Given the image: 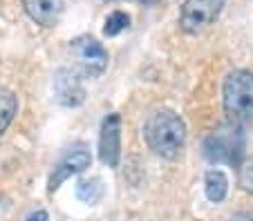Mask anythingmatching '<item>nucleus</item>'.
<instances>
[{
    "instance_id": "obj_1",
    "label": "nucleus",
    "mask_w": 253,
    "mask_h": 221,
    "mask_svg": "<svg viewBox=\"0 0 253 221\" xmlns=\"http://www.w3.org/2000/svg\"><path fill=\"white\" fill-rule=\"evenodd\" d=\"M143 139L155 154L175 161L186 143V123L172 110H155L143 123Z\"/></svg>"
},
{
    "instance_id": "obj_2",
    "label": "nucleus",
    "mask_w": 253,
    "mask_h": 221,
    "mask_svg": "<svg viewBox=\"0 0 253 221\" xmlns=\"http://www.w3.org/2000/svg\"><path fill=\"white\" fill-rule=\"evenodd\" d=\"M222 103L231 123L244 125L253 121V72L233 69L222 85Z\"/></svg>"
},
{
    "instance_id": "obj_3",
    "label": "nucleus",
    "mask_w": 253,
    "mask_h": 221,
    "mask_svg": "<svg viewBox=\"0 0 253 221\" xmlns=\"http://www.w3.org/2000/svg\"><path fill=\"white\" fill-rule=\"evenodd\" d=\"M244 154V134L240 125L231 123L211 132L204 141V157L211 163H240Z\"/></svg>"
},
{
    "instance_id": "obj_4",
    "label": "nucleus",
    "mask_w": 253,
    "mask_h": 221,
    "mask_svg": "<svg viewBox=\"0 0 253 221\" xmlns=\"http://www.w3.org/2000/svg\"><path fill=\"white\" fill-rule=\"evenodd\" d=\"M70 52L77 61V74L85 78H99L108 69V52L92 36H79L70 43Z\"/></svg>"
},
{
    "instance_id": "obj_5",
    "label": "nucleus",
    "mask_w": 253,
    "mask_h": 221,
    "mask_svg": "<svg viewBox=\"0 0 253 221\" xmlns=\"http://www.w3.org/2000/svg\"><path fill=\"white\" fill-rule=\"evenodd\" d=\"M224 0H184L179 7V27L186 34H200L220 18Z\"/></svg>"
},
{
    "instance_id": "obj_6",
    "label": "nucleus",
    "mask_w": 253,
    "mask_h": 221,
    "mask_svg": "<svg viewBox=\"0 0 253 221\" xmlns=\"http://www.w3.org/2000/svg\"><path fill=\"white\" fill-rule=\"evenodd\" d=\"M99 159L108 168H117L121 159V116L108 114L101 123L99 134Z\"/></svg>"
},
{
    "instance_id": "obj_7",
    "label": "nucleus",
    "mask_w": 253,
    "mask_h": 221,
    "mask_svg": "<svg viewBox=\"0 0 253 221\" xmlns=\"http://www.w3.org/2000/svg\"><path fill=\"white\" fill-rule=\"evenodd\" d=\"M54 96L63 107H79L85 101V90L74 69H58L54 74Z\"/></svg>"
},
{
    "instance_id": "obj_8",
    "label": "nucleus",
    "mask_w": 253,
    "mask_h": 221,
    "mask_svg": "<svg viewBox=\"0 0 253 221\" xmlns=\"http://www.w3.org/2000/svg\"><path fill=\"white\" fill-rule=\"evenodd\" d=\"M90 163H92V157H90L87 150H83V148L70 150V152L58 161L56 168H54L52 177H49V181H47V192L58 190V186H61L63 181H67L72 174H79V172H83L85 168H90Z\"/></svg>"
},
{
    "instance_id": "obj_9",
    "label": "nucleus",
    "mask_w": 253,
    "mask_h": 221,
    "mask_svg": "<svg viewBox=\"0 0 253 221\" xmlns=\"http://www.w3.org/2000/svg\"><path fill=\"white\" fill-rule=\"evenodd\" d=\"M20 2H23L25 14L43 27H54L65 7L63 0H20Z\"/></svg>"
},
{
    "instance_id": "obj_10",
    "label": "nucleus",
    "mask_w": 253,
    "mask_h": 221,
    "mask_svg": "<svg viewBox=\"0 0 253 221\" xmlns=\"http://www.w3.org/2000/svg\"><path fill=\"white\" fill-rule=\"evenodd\" d=\"M204 190H206L209 201H213V203L224 201L226 192H229V179H226V174L222 170H209L204 177Z\"/></svg>"
},
{
    "instance_id": "obj_11",
    "label": "nucleus",
    "mask_w": 253,
    "mask_h": 221,
    "mask_svg": "<svg viewBox=\"0 0 253 221\" xmlns=\"http://www.w3.org/2000/svg\"><path fill=\"white\" fill-rule=\"evenodd\" d=\"M16 112H18V98L11 90L0 87V136L7 132V127L11 125Z\"/></svg>"
},
{
    "instance_id": "obj_12",
    "label": "nucleus",
    "mask_w": 253,
    "mask_h": 221,
    "mask_svg": "<svg viewBox=\"0 0 253 221\" xmlns=\"http://www.w3.org/2000/svg\"><path fill=\"white\" fill-rule=\"evenodd\" d=\"M103 181H101L99 177H92V179H81V181L77 183V197L81 199L83 203H87V206H94V203H99L101 199H103Z\"/></svg>"
},
{
    "instance_id": "obj_13",
    "label": "nucleus",
    "mask_w": 253,
    "mask_h": 221,
    "mask_svg": "<svg viewBox=\"0 0 253 221\" xmlns=\"http://www.w3.org/2000/svg\"><path fill=\"white\" fill-rule=\"evenodd\" d=\"M128 27H130V16L126 14V11H112V14L105 18L103 34L105 36H117Z\"/></svg>"
},
{
    "instance_id": "obj_14",
    "label": "nucleus",
    "mask_w": 253,
    "mask_h": 221,
    "mask_svg": "<svg viewBox=\"0 0 253 221\" xmlns=\"http://www.w3.org/2000/svg\"><path fill=\"white\" fill-rule=\"evenodd\" d=\"M240 186H242L247 192L253 194V161L240 170Z\"/></svg>"
},
{
    "instance_id": "obj_15",
    "label": "nucleus",
    "mask_w": 253,
    "mask_h": 221,
    "mask_svg": "<svg viewBox=\"0 0 253 221\" xmlns=\"http://www.w3.org/2000/svg\"><path fill=\"white\" fill-rule=\"evenodd\" d=\"M229 221H253V212H238V215H233Z\"/></svg>"
},
{
    "instance_id": "obj_16",
    "label": "nucleus",
    "mask_w": 253,
    "mask_h": 221,
    "mask_svg": "<svg viewBox=\"0 0 253 221\" xmlns=\"http://www.w3.org/2000/svg\"><path fill=\"white\" fill-rule=\"evenodd\" d=\"M27 221H47V212L45 210H36L27 217Z\"/></svg>"
},
{
    "instance_id": "obj_17",
    "label": "nucleus",
    "mask_w": 253,
    "mask_h": 221,
    "mask_svg": "<svg viewBox=\"0 0 253 221\" xmlns=\"http://www.w3.org/2000/svg\"><path fill=\"white\" fill-rule=\"evenodd\" d=\"M139 2H143V5H155V2H159V0H139Z\"/></svg>"
}]
</instances>
